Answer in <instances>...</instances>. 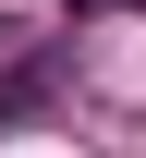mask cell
<instances>
[{"label": "cell", "mask_w": 146, "mask_h": 158, "mask_svg": "<svg viewBox=\"0 0 146 158\" xmlns=\"http://www.w3.org/2000/svg\"><path fill=\"white\" fill-rule=\"evenodd\" d=\"M98 12H146V0H98Z\"/></svg>", "instance_id": "6da1fadb"}]
</instances>
